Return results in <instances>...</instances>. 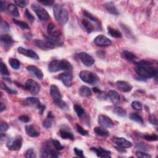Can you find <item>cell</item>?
<instances>
[{
  "instance_id": "13",
  "label": "cell",
  "mask_w": 158,
  "mask_h": 158,
  "mask_svg": "<svg viewBox=\"0 0 158 158\" xmlns=\"http://www.w3.org/2000/svg\"><path fill=\"white\" fill-rule=\"evenodd\" d=\"M47 32L49 36L55 38L59 39L62 35V32L61 30L53 23H50L47 27Z\"/></svg>"
},
{
  "instance_id": "20",
  "label": "cell",
  "mask_w": 158,
  "mask_h": 158,
  "mask_svg": "<svg viewBox=\"0 0 158 158\" xmlns=\"http://www.w3.org/2000/svg\"><path fill=\"white\" fill-rule=\"evenodd\" d=\"M25 130L27 135L32 138L38 137L40 134V132L39 128L33 125L26 126L25 127Z\"/></svg>"
},
{
  "instance_id": "27",
  "label": "cell",
  "mask_w": 158,
  "mask_h": 158,
  "mask_svg": "<svg viewBox=\"0 0 158 158\" xmlns=\"http://www.w3.org/2000/svg\"><path fill=\"white\" fill-rule=\"evenodd\" d=\"M79 94L82 97H85V98H89L90 96H92V90L89 87H88L86 86H82L80 89H79Z\"/></svg>"
},
{
  "instance_id": "5",
  "label": "cell",
  "mask_w": 158,
  "mask_h": 158,
  "mask_svg": "<svg viewBox=\"0 0 158 158\" xmlns=\"http://www.w3.org/2000/svg\"><path fill=\"white\" fill-rule=\"evenodd\" d=\"M79 76L83 82L90 85L96 84L99 81L98 76L96 74L90 71H82L80 72Z\"/></svg>"
},
{
  "instance_id": "32",
  "label": "cell",
  "mask_w": 158,
  "mask_h": 158,
  "mask_svg": "<svg viewBox=\"0 0 158 158\" xmlns=\"http://www.w3.org/2000/svg\"><path fill=\"white\" fill-rule=\"evenodd\" d=\"M122 55L125 59H126L127 61H131L132 62L134 61H136V59H138V57L135 54L132 53V52H131L130 51H126V50L123 51Z\"/></svg>"
},
{
  "instance_id": "12",
  "label": "cell",
  "mask_w": 158,
  "mask_h": 158,
  "mask_svg": "<svg viewBox=\"0 0 158 158\" xmlns=\"http://www.w3.org/2000/svg\"><path fill=\"white\" fill-rule=\"evenodd\" d=\"M112 141L115 145H117V147L124 149L129 148L133 145L132 142L122 137H114L112 139Z\"/></svg>"
},
{
  "instance_id": "38",
  "label": "cell",
  "mask_w": 158,
  "mask_h": 158,
  "mask_svg": "<svg viewBox=\"0 0 158 158\" xmlns=\"http://www.w3.org/2000/svg\"><path fill=\"white\" fill-rule=\"evenodd\" d=\"M0 72H1L2 75L5 76H8L10 74L7 66L3 62V61H1V64H0Z\"/></svg>"
},
{
  "instance_id": "52",
  "label": "cell",
  "mask_w": 158,
  "mask_h": 158,
  "mask_svg": "<svg viewBox=\"0 0 158 158\" xmlns=\"http://www.w3.org/2000/svg\"><path fill=\"white\" fill-rule=\"evenodd\" d=\"M43 127L46 129H49L52 126V122H51V120L48 119V118H46V119H45L43 122Z\"/></svg>"
},
{
  "instance_id": "59",
  "label": "cell",
  "mask_w": 158,
  "mask_h": 158,
  "mask_svg": "<svg viewBox=\"0 0 158 158\" xmlns=\"http://www.w3.org/2000/svg\"><path fill=\"white\" fill-rule=\"evenodd\" d=\"M0 3H1V11L2 12H4L5 11V10L6 9V6H5V2H3V1H0Z\"/></svg>"
},
{
  "instance_id": "30",
  "label": "cell",
  "mask_w": 158,
  "mask_h": 158,
  "mask_svg": "<svg viewBox=\"0 0 158 158\" xmlns=\"http://www.w3.org/2000/svg\"><path fill=\"white\" fill-rule=\"evenodd\" d=\"M93 130L96 135L106 137V136H108L109 135V131L107 129H104V127H96L94 128Z\"/></svg>"
},
{
  "instance_id": "48",
  "label": "cell",
  "mask_w": 158,
  "mask_h": 158,
  "mask_svg": "<svg viewBox=\"0 0 158 158\" xmlns=\"http://www.w3.org/2000/svg\"><path fill=\"white\" fill-rule=\"evenodd\" d=\"M144 138L150 142H154L157 141L158 139V136L156 134H151V135H144Z\"/></svg>"
},
{
  "instance_id": "28",
  "label": "cell",
  "mask_w": 158,
  "mask_h": 158,
  "mask_svg": "<svg viewBox=\"0 0 158 158\" xmlns=\"http://www.w3.org/2000/svg\"><path fill=\"white\" fill-rule=\"evenodd\" d=\"M105 8L107 9V11L111 14L114 15H119V12L118 11L117 9L115 6L113 2H108L105 4Z\"/></svg>"
},
{
  "instance_id": "15",
  "label": "cell",
  "mask_w": 158,
  "mask_h": 158,
  "mask_svg": "<svg viewBox=\"0 0 158 158\" xmlns=\"http://www.w3.org/2000/svg\"><path fill=\"white\" fill-rule=\"evenodd\" d=\"M67 87H71L73 83V76L70 73H62L56 77Z\"/></svg>"
},
{
  "instance_id": "37",
  "label": "cell",
  "mask_w": 158,
  "mask_h": 158,
  "mask_svg": "<svg viewBox=\"0 0 158 158\" xmlns=\"http://www.w3.org/2000/svg\"><path fill=\"white\" fill-rule=\"evenodd\" d=\"M1 87L3 90H4L5 91H6L7 93H8L9 94H11V95H17V91L15 90H12L11 89V88L8 87L6 83H5L4 82H1Z\"/></svg>"
},
{
  "instance_id": "9",
  "label": "cell",
  "mask_w": 158,
  "mask_h": 158,
  "mask_svg": "<svg viewBox=\"0 0 158 158\" xmlns=\"http://www.w3.org/2000/svg\"><path fill=\"white\" fill-rule=\"evenodd\" d=\"M24 89L30 92L32 95H37L40 90L39 83L32 79H28L24 85Z\"/></svg>"
},
{
  "instance_id": "35",
  "label": "cell",
  "mask_w": 158,
  "mask_h": 158,
  "mask_svg": "<svg viewBox=\"0 0 158 158\" xmlns=\"http://www.w3.org/2000/svg\"><path fill=\"white\" fill-rule=\"evenodd\" d=\"M82 24L83 26L85 27V29H86V32L89 33H90L94 31V27L89 21H88L86 20H83L82 21Z\"/></svg>"
},
{
  "instance_id": "11",
  "label": "cell",
  "mask_w": 158,
  "mask_h": 158,
  "mask_svg": "<svg viewBox=\"0 0 158 158\" xmlns=\"http://www.w3.org/2000/svg\"><path fill=\"white\" fill-rule=\"evenodd\" d=\"M46 39L43 40H36L35 41V44L36 46L39 48L42 49V50H48L51 49H54L56 46L55 45L51 42L47 38L45 37Z\"/></svg>"
},
{
  "instance_id": "41",
  "label": "cell",
  "mask_w": 158,
  "mask_h": 158,
  "mask_svg": "<svg viewBox=\"0 0 158 158\" xmlns=\"http://www.w3.org/2000/svg\"><path fill=\"white\" fill-rule=\"evenodd\" d=\"M13 22L15 25L21 27L23 29H30L29 25L25 22H23V21H18V20H16V19H13Z\"/></svg>"
},
{
  "instance_id": "8",
  "label": "cell",
  "mask_w": 158,
  "mask_h": 158,
  "mask_svg": "<svg viewBox=\"0 0 158 158\" xmlns=\"http://www.w3.org/2000/svg\"><path fill=\"white\" fill-rule=\"evenodd\" d=\"M25 103H26V104L29 105V106L39 109V113L40 114H43V112L45 110V106L41 103V102L37 98L28 97L25 99Z\"/></svg>"
},
{
  "instance_id": "2",
  "label": "cell",
  "mask_w": 158,
  "mask_h": 158,
  "mask_svg": "<svg viewBox=\"0 0 158 158\" xmlns=\"http://www.w3.org/2000/svg\"><path fill=\"white\" fill-rule=\"evenodd\" d=\"M50 94L53 99V103L59 108L66 111L69 109L67 104L62 100V96L58 87L55 85H52L50 87Z\"/></svg>"
},
{
  "instance_id": "45",
  "label": "cell",
  "mask_w": 158,
  "mask_h": 158,
  "mask_svg": "<svg viewBox=\"0 0 158 158\" xmlns=\"http://www.w3.org/2000/svg\"><path fill=\"white\" fill-rule=\"evenodd\" d=\"M0 26H1V30L2 32H8L9 30L10 29V27L9 25V24L5 21L2 18L1 19V23H0Z\"/></svg>"
},
{
  "instance_id": "29",
  "label": "cell",
  "mask_w": 158,
  "mask_h": 158,
  "mask_svg": "<svg viewBox=\"0 0 158 158\" xmlns=\"http://www.w3.org/2000/svg\"><path fill=\"white\" fill-rule=\"evenodd\" d=\"M74 109L75 112L76 113L77 116L79 118H80V119L85 118V117L86 116V113H85L84 109L82 108V106L80 104H74Z\"/></svg>"
},
{
  "instance_id": "47",
  "label": "cell",
  "mask_w": 158,
  "mask_h": 158,
  "mask_svg": "<svg viewBox=\"0 0 158 158\" xmlns=\"http://www.w3.org/2000/svg\"><path fill=\"white\" fill-rule=\"evenodd\" d=\"M76 129H77V131L78 132V133L79 134H80L81 135H83V136H87L89 135V132H88L86 130L84 129L81 126H80L79 124H77L76 125Z\"/></svg>"
},
{
  "instance_id": "23",
  "label": "cell",
  "mask_w": 158,
  "mask_h": 158,
  "mask_svg": "<svg viewBox=\"0 0 158 158\" xmlns=\"http://www.w3.org/2000/svg\"><path fill=\"white\" fill-rule=\"evenodd\" d=\"M116 85L118 89L124 92H129L132 90V86L129 82L126 81H117Z\"/></svg>"
},
{
  "instance_id": "14",
  "label": "cell",
  "mask_w": 158,
  "mask_h": 158,
  "mask_svg": "<svg viewBox=\"0 0 158 158\" xmlns=\"http://www.w3.org/2000/svg\"><path fill=\"white\" fill-rule=\"evenodd\" d=\"M79 58L82 63L86 67H90L95 62V59L89 54L85 52H82L78 55Z\"/></svg>"
},
{
  "instance_id": "51",
  "label": "cell",
  "mask_w": 158,
  "mask_h": 158,
  "mask_svg": "<svg viewBox=\"0 0 158 158\" xmlns=\"http://www.w3.org/2000/svg\"><path fill=\"white\" fill-rule=\"evenodd\" d=\"M135 156L138 157H142V158H146V157H151V156L148 153L137 151L135 152Z\"/></svg>"
},
{
  "instance_id": "42",
  "label": "cell",
  "mask_w": 158,
  "mask_h": 158,
  "mask_svg": "<svg viewBox=\"0 0 158 158\" xmlns=\"http://www.w3.org/2000/svg\"><path fill=\"white\" fill-rule=\"evenodd\" d=\"M133 63L135 64L136 66H146V67H150L153 64L152 62L145 60H142L140 61H134L133 62Z\"/></svg>"
},
{
  "instance_id": "43",
  "label": "cell",
  "mask_w": 158,
  "mask_h": 158,
  "mask_svg": "<svg viewBox=\"0 0 158 158\" xmlns=\"http://www.w3.org/2000/svg\"><path fill=\"white\" fill-rule=\"evenodd\" d=\"M83 15L85 17H86L87 19H89L91 21L94 22H98V19L96 18L95 16H93L91 13H90L89 12H88L86 11H83Z\"/></svg>"
},
{
  "instance_id": "36",
  "label": "cell",
  "mask_w": 158,
  "mask_h": 158,
  "mask_svg": "<svg viewBox=\"0 0 158 158\" xmlns=\"http://www.w3.org/2000/svg\"><path fill=\"white\" fill-rule=\"evenodd\" d=\"M113 111L116 115H117L119 117H126V115H127V113H126V110L124 109L123 108H120V107L115 108L113 109Z\"/></svg>"
},
{
  "instance_id": "58",
  "label": "cell",
  "mask_w": 158,
  "mask_h": 158,
  "mask_svg": "<svg viewBox=\"0 0 158 158\" xmlns=\"http://www.w3.org/2000/svg\"><path fill=\"white\" fill-rule=\"evenodd\" d=\"M9 140L10 139L9 138V137H8V136L7 135L2 133V134H1V140H2V142H5V141H8V142Z\"/></svg>"
},
{
  "instance_id": "57",
  "label": "cell",
  "mask_w": 158,
  "mask_h": 158,
  "mask_svg": "<svg viewBox=\"0 0 158 158\" xmlns=\"http://www.w3.org/2000/svg\"><path fill=\"white\" fill-rule=\"evenodd\" d=\"M39 2L45 6H51L55 4V1H39Z\"/></svg>"
},
{
  "instance_id": "53",
  "label": "cell",
  "mask_w": 158,
  "mask_h": 158,
  "mask_svg": "<svg viewBox=\"0 0 158 158\" xmlns=\"http://www.w3.org/2000/svg\"><path fill=\"white\" fill-rule=\"evenodd\" d=\"M9 129V126L6 122H2L1 124H0V132L1 133H3L6 132Z\"/></svg>"
},
{
  "instance_id": "55",
  "label": "cell",
  "mask_w": 158,
  "mask_h": 158,
  "mask_svg": "<svg viewBox=\"0 0 158 158\" xmlns=\"http://www.w3.org/2000/svg\"><path fill=\"white\" fill-rule=\"evenodd\" d=\"M149 120L151 124L154 125V126H157V119L155 115H153V114L151 115L150 116Z\"/></svg>"
},
{
  "instance_id": "44",
  "label": "cell",
  "mask_w": 158,
  "mask_h": 158,
  "mask_svg": "<svg viewBox=\"0 0 158 158\" xmlns=\"http://www.w3.org/2000/svg\"><path fill=\"white\" fill-rule=\"evenodd\" d=\"M132 107L136 111H140L142 109V104L138 101H134L132 103Z\"/></svg>"
},
{
  "instance_id": "60",
  "label": "cell",
  "mask_w": 158,
  "mask_h": 158,
  "mask_svg": "<svg viewBox=\"0 0 158 158\" xmlns=\"http://www.w3.org/2000/svg\"><path fill=\"white\" fill-rule=\"evenodd\" d=\"M6 109V106L5 104H4V103H1V106H0V112L2 113Z\"/></svg>"
},
{
  "instance_id": "1",
  "label": "cell",
  "mask_w": 158,
  "mask_h": 158,
  "mask_svg": "<svg viewBox=\"0 0 158 158\" xmlns=\"http://www.w3.org/2000/svg\"><path fill=\"white\" fill-rule=\"evenodd\" d=\"M73 67L69 61L66 59L53 60L48 64V70L50 72L55 73L61 71L71 72Z\"/></svg>"
},
{
  "instance_id": "40",
  "label": "cell",
  "mask_w": 158,
  "mask_h": 158,
  "mask_svg": "<svg viewBox=\"0 0 158 158\" xmlns=\"http://www.w3.org/2000/svg\"><path fill=\"white\" fill-rule=\"evenodd\" d=\"M120 26H121V28L122 29L123 31L124 32L126 37H127L129 39L133 38V36H134L133 34L132 33V31L128 29V27H127L126 25H125L124 24H122Z\"/></svg>"
},
{
  "instance_id": "6",
  "label": "cell",
  "mask_w": 158,
  "mask_h": 158,
  "mask_svg": "<svg viewBox=\"0 0 158 158\" xmlns=\"http://www.w3.org/2000/svg\"><path fill=\"white\" fill-rule=\"evenodd\" d=\"M52 145L51 142H46L44 144V146L41 150V157L43 158H51V157H58L59 153L55 148H52Z\"/></svg>"
},
{
  "instance_id": "54",
  "label": "cell",
  "mask_w": 158,
  "mask_h": 158,
  "mask_svg": "<svg viewBox=\"0 0 158 158\" xmlns=\"http://www.w3.org/2000/svg\"><path fill=\"white\" fill-rule=\"evenodd\" d=\"M74 153L76 154V156H77L78 157H81V158L85 157V156L83 154V151L82 150H80L77 148H74Z\"/></svg>"
},
{
  "instance_id": "10",
  "label": "cell",
  "mask_w": 158,
  "mask_h": 158,
  "mask_svg": "<svg viewBox=\"0 0 158 158\" xmlns=\"http://www.w3.org/2000/svg\"><path fill=\"white\" fill-rule=\"evenodd\" d=\"M22 138L21 136H17L13 140H9L6 144L7 148L11 151H19L22 146Z\"/></svg>"
},
{
  "instance_id": "34",
  "label": "cell",
  "mask_w": 158,
  "mask_h": 158,
  "mask_svg": "<svg viewBox=\"0 0 158 158\" xmlns=\"http://www.w3.org/2000/svg\"><path fill=\"white\" fill-rule=\"evenodd\" d=\"M129 117H130V120L137 122L138 124H143V120L142 117L139 114H138L137 113H132L130 115Z\"/></svg>"
},
{
  "instance_id": "33",
  "label": "cell",
  "mask_w": 158,
  "mask_h": 158,
  "mask_svg": "<svg viewBox=\"0 0 158 158\" xmlns=\"http://www.w3.org/2000/svg\"><path fill=\"white\" fill-rule=\"evenodd\" d=\"M9 63L11 67L14 70H18L21 67L20 61L15 58H10L9 59Z\"/></svg>"
},
{
  "instance_id": "22",
  "label": "cell",
  "mask_w": 158,
  "mask_h": 158,
  "mask_svg": "<svg viewBox=\"0 0 158 158\" xmlns=\"http://www.w3.org/2000/svg\"><path fill=\"white\" fill-rule=\"evenodd\" d=\"M27 71L33 75L34 76H35L37 79L42 80L43 78V74L41 70L38 68L37 66L30 65L27 67Z\"/></svg>"
},
{
  "instance_id": "26",
  "label": "cell",
  "mask_w": 158,
  "mask_h": 158,
  "mask_svg": "<svg viewBox=\"0 0 158 158\" xmlns=\"http://www.w3.org/2000/svg\"><path fill=\"white\" fill-rule=\"evenodd\" d=\"M6 10L9 14H10L15 17H19V12L18 9H17V6L15 5H14L12 3L9 4L7 6Z\"/></svg>"
},
{
  "instance_id": "62",
  "label": "cell",
  "mask_w": 158,
  "mask_h": 158,
  "mask_svg": "<svg viewBox=\"0 0 158 158\" xmlns=\"http://www.w3.org/2000/svg\"><path fill=\"white\" fill-rule=\"evenodd\" d=\"M47 118H48V119H49L51 120H52V119H54V116H53V115H52L51 112H49L48 113V116H47Z\"/></svg>"
},
{
  "instance_id": "31",
  "label": "cell",
  "mask_w": 158,
  "mask_h": 158,
  "mask_svg": "<svg viewBox=\"0 0 158 158\" xmlns=\"http://www.w3.org/2000/svg\"><path fill=\"white\" fill-rule=\"evenodd\" d=\"M108 33L110 35L114 38L116 39H120L122 37V33L117 29L112 28L111 27H108Z\"/></svg>"
},
{
  "instance_id": "25",
  "label": "cell",
  "mask_w": 158,
  "mask_h": 158,
  "mask_svg": "<svg viewBox=\"0 0 158 158\" xmlns=\"http://www.w3.org/2000/svg\"><path fill=\"white\" fill-rule=\"evenodd\" d=\"M59 135L62 139L65 140H70L71 141H73L74 140V136L72 133L68 130L65 129H61L59 130Z\"/></svg>"
},
{
  "instance_id": "4",
  "label": "cell",
  "mask_w": 158,
  "mask_h": 158,
  "mask_svg": "<svg viewBox=\"0 0 158 158\" xmlns=\"http://www.w3.org/2000/svg\"><path fill=\"white\" fill-rule=\"evenodd\" d=\"M56 20L61 25H65L69 19V13L66 9L60 5H56L53 10Z\"/></svg>"
},
{
  "instance_id": "19",
  "label": "cell",
  "mask_w": 158,
  "mask_h": 158,
  "mask_svg": "<svg viewBox=\"0 0 158 158\" xmlns=\"http://www.w3.org/2000/svg\"><path fill=\"white\" fill-rule=\"evenodd\" d=\"M90 150L95 152L96 156L99 157L104 158V157H109L111 158V152L109 150H106L101 147H92L90 148Z\"/></svg>"
},
{
  "instance_id": "61",
  "label": "cell",
  "mask_w": 158,
  "mask_h": 158,
  "mask_svg": "<svg viewBox=\"0 0 158 158\" xmlns=\"http://www.w3.org/2000/svg\"><path fill=\"white\" fill-rule=\"evenodd\" d=\"M93 91L94 92H95V93H99V94L103 92L101 90H100L99 89H98V88H96V87L93 88Z\"/></svg>"
},
{
  "instance_id": "49",
  "label": "cell",
  "mask_w": 158,
  "mask_h": 158,
  "mask_svg": "<svg viewBox=\"0 0 158 158\" xmlns=\"http://www.w3.org/2000/svg\"><path fill=\"white\" fill-rule=\"evenodd\" d=\"M14 3L17 6H19L21 8H24L27 5L28 2L26 1V0H15Z\"/></svg>"
},
{
  "instance_id": "46",
  "label": "cell",
  "mask_w": 158,
  "mask_h": 158,
  "mask_svg": "<svg viewBox=\"0 0 158 158\" xmlns=\"http://www.w3.org/2000/svg\"><path fill=\"white\" fill-rule=\"evenodd\" d=\"M25 157L27 158H35L37 157V155L35 152L32 148L28 149L25 154Z\"/></svg>"
},
{
  "instance_id": "56",
  "label": "cell",
  "mask_w": 158,
  "mask_h": 158,
  "mask_svg": "<svg viewBox=\"0 0 158 158\" xmlns=\"http://www.w3.org/2000/svg\"><path fill=\"white\" fill-rule=\"evenodd\" d=\"M19 120L24 123H27L30 121V118L27 115H22L19 117Z\"/></svg>"
},
{
  "instance_id": "39",
  "label": "cell",
  "mask_w": 158,
  "mask_h": 158,
  "mask_svg": "<svg viewBox=\"0 0 158 158\" xmlns=\"http://www.w3.org/2000/svg\"><path fill=\"white\" fill-rule=\"evenodd\" d=\"M51 142L52 145L53 146V147L58 151H60L62 150L64 148V146L63 145H62L61 144V143L58 141L57 140H51Z\"/></svg>"
},
{
  "instance_id": "21",
  "label": "cell",
  "mask_w": 158,
  "mask_h": 158,
  "mask_svg": "<svg viewBox=\"0 0 158 158\" xmlns=\"http://www.w3.org/2000/svg\"><path fill=\"white\" fill-rule=\"evenodd\" d=\"M0 42L2 45L5 48H9L12 46L14 41L13 39L8 34H5L1 35L0 37Z\"/></svg>"
},
{
  "instance_id": "3",
  "label": "cell",
  "mask_w": 158,
  "mask_h": 158,
  "mask_svg": "<svg viewBox=\"0 0 158 158\" xmlns=\"http://www.w3.org/2000/svg\"><path fill=\"white\" fill-rule=\"evenodd\" d=\"M135 71L143 79H151L157 75V69L151 67L136 66L135 68Z\"/></svg>"
},
{
  "instance_id": "24",
  "label": "cell",
  "mask_w": 158,
  "mask_h": 158,
  "mask_svg": "<svg viewBox=\"0 0 158 158\" xmlns=\"http://www.w3.org/2000/svg\"><path fill=\"white\" fill-rule=\"evenodd\" d=\"M108 96L110 99L112 103L115 105V106H118L120 103V95L115 90H110L108 93Z\"/></svg>"
},
{
  "instance_id": "18",
  "label": "cell",
  "mask_w": 158,
  "mask_h": 158,
  "mask_svg": "<svg viewBox=\"0 0 158 158\" xmlns=\"http://www.w3.org/2000/svg\"><path fill=\"white\" fill-rule=\"evenodd\" d=\"M94 43L98 46H108L111 45L112 42L103 35H99L94 39Z\"/></svg>"
},
{
  "instance_id": "17",
  "label": "cell",
  "mask_w": 158,
  "mask_h": 158,
  "mask_svg": "<svg viewBox=\"0 0 158 158\" xmlns=\"http://www.w3.org/2000/svg\"><path fill=\"white\" fill-rule=\"evenodd\" d=\"M98 122L101 126L105 128H111L114 126L113 120L109 117L103 114H100L98 116Z\"/></svg>"
},
{
  "instance_id": "16",
  "label": "cell",
  "mask_w": 158,
  "mask_h": 158,
  "mask_svg": "<svg viewBox=\"0 0 158 158\" xmlns=\"http://www.w3.org/2000/svg\"><path fill=\"white\" fill-rule=\"evenodd\" d=\"M17 52L24 56H25L32 58L33 59H35V60L39 59V56L37 55V52L32 49H26V48H24L21 46L17 48Z\"/></svg>"
},
{
  "instance_id": "50",
  "label": "cell",
  "mask_w": 158,
  "mask_h": 158,
  "mask_svg": "<svg viewBox=\"0 0 158 158\" xmlns=\"http://www.w3.org/2000/svg\"><path fill=\"white\" fill-rule=\"evenodd\" d=\"M25 15L26 16V17L27 18V19L29 20V21L30 23H33L35 21V17H33V15L30 13V12L29 11L28 9H26L25 11Z\"/></svg>"
},
{
  "instance_id": "7",
  "label": "cell",
  "mask_w": 158,
  "mask_h": 158,
  "mask_svg": "<svg viewBox=\"0 0 158 158\" xmlns=\"http://www.w3.org/2000/svg\"><path fill=\"white\" fill-rule=\"evenodd\" d=\"M32 9L35 12L38 18L41 21H47L49 19L50 16L48 12L40 5L33 3L32 5Z\"/></svg>"
}]
</instances>
